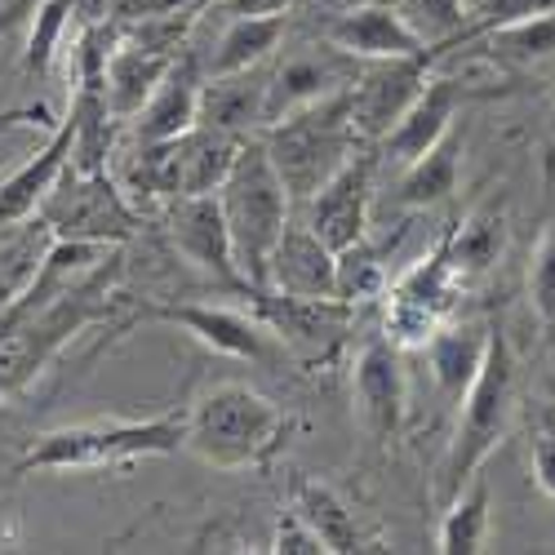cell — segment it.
Instances as JSON below:
<instances>
[{"mask_svg": "<svg viewBox=\"0 0 555 555\" xmlns=\"http://www.w3.org/2000/svg\"><path fill=\"white\" fill-rule=\"evenodd\" d=\"M387 294H391V298H404V302H413V307H423V311H431V315H440V320H449L453 307H457V294H462V275L453 271L444 241H440L423 262H413L396 285H387Z\"/></svg>", "mask_w": 555, "mask_h": 555, "instance_id": "29", "label": "cell"}, {"mask_svg": "<svg viewBox=\"0 0 555 555\" xmlns=\"http://www.w3.org/2000/svg\"><path fill=\"white\" fill-rule=\"evenodd\" d=\"M271 551L275 555H330L325 551V542H320V533L294 512H281L275 516V529H271Z\"/></svg>", "mask_w": 555, "mask_h": 555, "instance_id": "34", "label": "cell"}, {"mask_svg": "<svg viewBox=\"0 0 555 555\" xmlns=\"http://www.w3.org/2000/svg\"><path fill=\"white\" fill-rule=\"evenodd\" d=\"M241 152L236 133H222L214 125H192L188 133L169 138V143L138 147L129 165V192L152 201H178V196H205L218 192L222 178Z\"/></svg>", "mask_w": 555, "mask_h": 555, "instance_id": "6", "label": "cell"}, {"mask_svg": "<svg viewBox=\"0 0 555 555\" xmlns=\"http://www.w3.org/2000/svg\"><path fill=\"white\" fill-rule=\"evenodd\" d=\"M262 103H267V76L258 67L236 72V76H205L201 125L249 138V129H262Z\"/></svg>", "mask_w": 555, "mask_h": 555, "instance_id": "23", "label": "cell"}, {"mask_svg": "<svg viewBox=\"0 0 555 555\" xmlns=\"http://www.w3.org/2000/svg\"><path fill=\"white\" fill-rule=\"evenodd\" d=\"M351 396L360 409V423L378 440H391L404 427V404H409V383H404V360L391 338L364 343L356 356V378Z\"/></svg>", "mask_w": 555, "mask_h": 555, "instance_id": "15", "label": "cell"}, {"mask_svg": "<svg viewBox=\"0 0 555 555\" xmlns=\"http://www.w3.org/2000/svg\"><path fill=\"white\" fill-rule=\"evenodd\" d=\"M444 249H449L453 271L462 275V285L476 281V275H485V271H493L502 249H506V214L498 205H485V209L467 214L444 236Z\"/></svg>", "mask_w": 555, "mask_h": 555, "instance_id": "27", "label": "cell"}, {"mask_svg": "<svg viewBox=\"0 0 555 555\" xmlns=\"http://www.w3.org/2000/svg\"><path fill=\"white\" fill-rule=\"evenodd\" d=\"M72 0H40L36 5V18H31V36H27V54H23V67L31 76H44L54 67L59 50H63V36L72 27Z\"/></svg>", "mask_w": 555, "mask_h": 555, "instance_id": "31", "label": "cell"}, {"mask_svg": "<svg viewBox=\"0 0 555 555\" xmlns=\"http://www.w3.org/2000/svg\"><path fill=\"white\" fill-rule=\"evenodd\" d=\"M72 152H76V116L67 112L59 120V129L50 133V143H44L36 156H27L5 182H0V227H14L44 205V196H50L59 188V178L67 173Z\"/></svg>", "mask_w": 555, "mask_h": 555, "instance_id": "18", "label": "cell"}, {"mask_svg": "<svg viewBox=\"0 0 555 555\" xmlns=\"http://www.w3.org/2000/svg\"><path fill=\"white\" fill-rule=\"evenodd\" d=\"M285 40V14H241L236 23H227V31L218 36L214 54L205 63V76H236L249 67H262Z\"/></svg>", "mask_w": 555, "mask_h": 555, "instance_id": "24", "label": "cell"}, {"mask_svg": "<svg viewBox=\"0 0 555 555\" xmlns=\"http://www.w3.org/2000/svg\"><path fill=\"white\" fill-rule=\"evenodd\" d=\"M182 436H188V409L138 423L125 418L76 423L36 436L18 462V472H107V467H125V462L182 453Z\"/></svg>", "mask_w": 555, "mask_h": 555, "instance_id": "3", "label": "cell"}, {"mask_svg": "<svg viewBox=\"0 0 555 555\" xmlns=\"http://www.w3.org/2000/svg\"><path fill=\"white\" fill-rule=\"evenodd\" d=\"M457 169H462V133L449 129L440 143L418 156L413 165H404V178H400V201L409 209H427V205H440L457 192Z\"/></svg>", "mask_w": 555, "mask_h": 555, "instance_id": "28", "label": "cell"}, {"mask_svg": "<svg viewBox=\"0 0 555 555\" xmlns=\"http://www.w3.org/2000/svg\"><path fill=\"white\" fill-rule=\"evenodd\" d=\"M374 173H378V156L356 147L334 178L307 201V227L325 241L334 254H343L347 245L364 241L369 231V209H374Z\"/></svg>", "mask_w": 555, "mask_h": 555, "instance_id": "10", "label": "cell"}, {"mask_svg": "<svg viewBox=\"0 0 555 555\" xmlns=\"http://www.w3.org/2000/svg\"><path fill=\"white\" fill-rule=\"evenodd\" d=\"M489 533H493V498H489V485L476 476L449 498L440 533H436V551L440 555H480V551H489Z\"/></svg>", "mask_w": 555, "mask_h": 555, "instance_id": "26", "label": "cell"}, {"mask_svg": "<svg viewBox=\"0 0 555 555\" xmlns=\"http://www.w3.org/2000/svg\"><path fill=\"white\" fill-rule=\"evenodd\" d=\"M493 40H502L506 50L520 54V59H546V54H555V10H546V14H520L516 23L498 27Z\"/></svg>", "mask_w": 555, "mask_h": 555, "instance_id": "32", "label": "cell"}, {"mask_svg": "<svg viewBox=\"0 0 555 555\" xmlns=\"http://www.w3.org/2000/svg\"><path fill=\"white\" fill-rule=\"evenodd\" d=\"M529 467H533L538 489L555 502V427L533 431V444H529Z\"/></svg>", "mask_w": 555, "mask_h": 555, "instance_id": "35", "label": "cell"}, {"mask_svg": "<svg viewBox=\"0 0 555 555\" xmlns=\"http://www.w3.org/2000/svg\"><path fill=\"white\" fill-rule=\"evenodd\" d=\"M152 315L182 334H192L201 347H209L227 360H267L271 356V330L254 311L214 307V302H173V307H152Z\"/></svg>", "mask_w": 555, "mask_h": 555, "instance_id": "14", "label": "cell"}, {"mask_svg": "<svg viewBox=\"0 0 555 555\" xmlns=\"http://www.w3.org/2000/svg\"><path fill=\"white\" fill-rule=\"evenodd\" d=\"M387 262H383V249L378 245H369L356 241L338 254V281H334V298L356 307V302H369V298H383L387 294Z\"/></svg>", "mask_w": 555, "mask_h": 555, "instance_id": "30", "label": "cell"}, {"mask_svg": "<svg viewBox=\"0 0 555 555\" xmlns=\"http://www.w3.org/2000/svg\"><path fill=\"white\" fill-rule=\"evenodd\" d=\"M201 89H205V72L192 54H178L169 63V72L160 76V85L152 89V99L143 103L129 120V138L133 147H152V143H169V138L188 133L192 125H201Z\"/></svg>", "mask_w": 555, "mask_h": 555, "instance_id": "16", "label": "cell"}, {"mask_svg": "<svg viewBox=\"0 0 555 555\" xmlns=\"http://www.w3.org/2000/svg\"><path fill=\"white\" fill-rule=\"evenodd\" d=\"M205 0H125V14L129 18H156V14H196Z\"/></svg>", "mask_w": 555, "mask_h": 555, "instance_id": "36", "label": "cell"}, {"mask_svg": "<svg viewBox=\"0 0 555 555\" xmlns=\"http://www.w3.org/2000/svg\"><path fill=\"white\" fill-rule=\"evenodd\" d=\"M40 222L54 231V236H72V241H103V245H125L143 218L129 205V196L120 192V182L107 169H72L59 178V188L44 196V205L36 209Z\"/></svg>", "mask_w": 555, "mask_h": 555, "instance_id": "7", "label": "cell"}, {"mask_svg": "<svg viewBox=\"0 0 555 555\" xmlns=\"http://www.w3.org/2000/svg\"><path fill=\"white\" fill-rule=\"evenodd\" d=\"M258 138L285 182L289 201L307 205L334 178V169L360 147V133L351 125V89H338L330 99L281 116L275 125L258 129Z\"/></svg>", "mask_w": 555, "mask_h": 555, "instance_id": "4", "label": "cell"}, {"mask_svg": "<svg viewBox=\"0 0 555 555\" xmlns=\"http://www.w3.org/2000/svg\"><path fill=\"white\" fill-rule=\"evenodd\" d=\"M249 302H254V315L271 330V338L311 356H325L347 334V320H351V307L338 298H294V294L258 289L249 294Z\"/></svg>", "mask_w": 555, "mask_h": 555, "instance_id": "13", "label": "cell"}, {"mask_svg": "<svg viewBox=\"0 0 555 555\" xmlns=\"http://www.w3.org/2000/svg\"><path fill=\"white\" fill-rule=\"evenodd\" d=\"M512 413H516V356H512L506 334L493 330L476 378L467 383V391L457 400V427H453L444 467H440L444 498H453L462 485L480 476L489 453L502 444L506 427H512Z\"/></svg>", "mask_w": 555, "mask_h": 555, "instance_id": "5", "label": "cell"}, {"mask_svg": "<svg viewBox=\"0 0 555 555\" xmlns=\"http://www.w3.org/2000/svg\"><path fill=\"white\" fill-rule=\"evenodd\" d=\"M325 40L338 54H347L351 63H378V59H409L431 50L427 36L413 27L396 5H383V0H369V5H351L343 10L330 27Z\"/></svg>", "mask_w": 555, "mask_h": 555, "instance_id": "12", "label": "cell"}, {"mask_svg": "<svg viewBox=\"0 0 555 555\" xmlns=\"http://www.w3.org/2000/svg\"><path fill=\"white\" fill-rule=\"evenodd\" d=\"M231 231V245H236V262L245 271L249 289H267V262L281 245L285 227H289V192L281 173H275L262 138H241V152L231 160L222 188L214 192Z\"/></svg>", "mask_w": 555, "mask_h": 555, "instance_id": "2", "label": "cell"}, {"mask_svg": "<svg viewBox=\"0 0 555 555\" xmlns=\"http://www.w3.org/2000/svg\"><path fill=\"white\" fill-rule=\"evenodd\" d=\"M165 231H169V245L188 258L205 281H214L231 294H245V298L254 294L241 262H236V245H231V231H227V218H222V205L214 192L169 201Z\"/></svg>", "mask_w": 555, "mask_h": 555, "instance_id": "9", "label": "cell"}, {"mask_svg": "<svg viewBox=\"0 0 555 555\" xmlns=\"http://www.w3.org/2000/svg\"><path fill=\"white\" fill-rule=\"evenodd\" d=\"M294 418L249 383H218L188 409L182 449L214 472H258L289 444Z\"/></svg>", "mask_w": 555, "mask_h": 555, "instance_id": "1", "label": "cell"}, {"mask_svg": "<svg viewBox=\"0 0 555 555\" xmlns=\"http://www.w3.org/2000/svg\"><path fill=\"white\" fill-rule=\"evenodd\" d=\"M120 245H103V241H72V236H54V245L44 249V258L36 262L31 281L23 285V294L10 302L5 320H0V334L14 330L18 320L44 311L50 302L85 289V281H94V275L107 267V258H116Z\"/></svg>", "mask_w": 555, "mask_h": 555, "instance_id": "11", "label": "cell"}, {"mask_svg": "<svg viewBox=\"0 0 555 555\" xmlns=\"http://www.w3.org/2000/svg\"><path fill=\"white\" fill-rule=\"evenodd\" d=\"M440 59V50L409 54V59H378L369 63L356 85H351V125L360 133V143H383L391 133V125L413 107V99L427 89V80L436 76L431 63Z\"/></svg>", "mask_w": 555, "mask_h": 555, "instance_id": "8", "label": "cell"}, {"mask_svg": "<svg viewBox=\"0 0 555 555\" xmlns=\"http://www.w3.org/2000/svg\"><path fill=\"white\" fill-rule=\"evenodd\" d=\"M294 512L320 533V542H325L330 555L364 551V533L356 525V512L334 485L315 480V476H298L294 480Z\"/></svg>", "mask_w": 555, "mask_h": 555, "instance_id": "25", "label": "cell"}, {"mask_svg": "<svg viewBox=\"0 0 555 555\" xmlns=\"http://www.w3.org/2000/svg\"><path fill=\"white\" fill-rule=\"evenodd\" d=\"M457 103H462V89L453 80H444V76H431L423 94L413 99V107L383 138V160H391V165L404 169V165H413L418 156H427L440 143V138L453 129Z\"/></svg>", "mask_w": 555, "mask_h": 555, "instance_id": "20", "label": "cell"}, {"mask_svg": "<svg viewBox=\"0 0 555 555\" xmlns=\"http://www.w3.org/2000/svg\"><path fill=\"white\" fill-rule=\"evenodd\" d=\"M356 72L347 67V54H338L330 44V54H294L267 76V103H262V129L275 125L281 116L311 107L320 99L351 89Z\"/></svg>", "mask_w": 555, "mask_h": 555, "instance_id": "17", "label": "cell"}, {"mask_svg": "<svg viewBox=\"0 0 555 555\" xmlns=\"http://www.w3.org/2000/svg\"><path fill=\"white\" fill-rule=\"evenodd\" d=\"M489 334H493V325H485V320H453L449 315L444 325L431 334V343L423 347L427 360H431V378L449 400H462L467 383L476 378L485 347H489Z\"/></svg>", "mask_w": 555, "mask_h": 555, "instance_id": "22", "label": "cell"}, {"mask_svg": "<svg viewBox=\"0 0 555 555\" xmlns=\"http://www.w3.org/2000/svg\"><path fill=\"white\" fill-rule=\"evenodd\" d=\"M529 302L533 311L555 325V227L542 231V241L533 249V262H529Z\"/></svg>", "mask_w": 555, "mask_h": 555, "instance_id": "33", "label": "cell"}, {"mask_svg": "<svg viewBox=\"0 0 555 555\" xmlns=\"http://www.w3.org/2000/svg\"><path fill=\"white\" fill-rule=\"evenodd\" d=\"M334 281H338V254L307 222L302 227L289 222L267 262V289L294 298H334Z\"/></svg>", "mask_w": 555, "mask_h": 555, "instance_id": "19", "label": "cell"}, {"mask_svg": "<svg viewBox=\"0 0 555 555\" xmlns=\"http://www.w3.org/2000/svg\"><path fill=\"white\" fill-rule=\"evenodd\" d=\"M173 59H178V50H156V44H143V40L112 44L107 50V72H103L112 120L129 125L138 112H143V103L152 99V89L160 85V76L169 72Z\"/></svg>", "mask_w": 555, "mask_h": 555, "instance_id": "21", "label": "cell"}]
</instances>
